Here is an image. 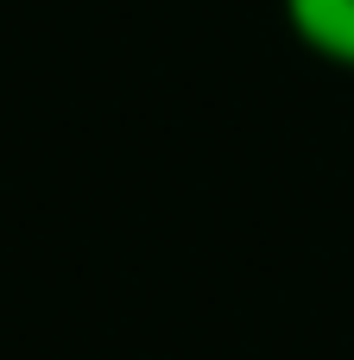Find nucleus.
Returning a JSON list of instances; mask_svg holds the SVG:
<instances>
[{
    "label": "nucleus",
    "mask_w": 354,
    "mask_h": 360,
    "mask_svg": "<svg viewBox=\"0 0 354 360\" xmlns=\"http://www.w3.org/2000/svg\"><path fill=\"white\" fill-rule=\"evenodd\" d=\"M285 19L317 57L354 70V0H285Z\"/></svg>",
    "instance_id": "f257e3e1"
}]
</instances>
